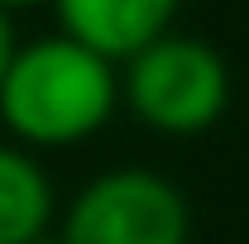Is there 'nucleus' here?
Listing matches in <instances>:
<instances>
[{
	"instance_id": "3",
	"label": "nucleus",
	"mask_w": 249,
	"mask_h": 244,
	"mask_svg": "<svg viewBox=\"0 0 249 244\" xmlns=\"http://www.w3.org/2000/svg\"><path fill=\"white\" fill-rule=\"evenodd\" d=\"M192 211L178 182L154 168H110L62 211V244H187Z\"/></svg>"
},
{
	"instance_id": "6",
	"label": "nucleus",
	"mask_w": 249,
	"mask_h": 244,
	"mask_svg": "<svg viewBox=\"0 0 249 244\" xmlns=\"http://www.w3.org/2000/svg\"><path fill=\"white\" fill-rule=\"evenodd\" d=\"M15 48H19V38H15V24H10V15L0 10V77H5V67L15 58Z\"/></svg>"
},
{
	"instance_id": "4",
	"label": "nucleus",
	"mask_w": 249,
	"mask_h": 244,
	"mask_svg": "<svg viewBox=\"0 0 249 244\" xmlns=\"http://www.w3.org/2000/svg\"><path fill=\"white\" fill-rule=\"evenodd\" d=\"M58 10L67 38L87 43L91 53L120 67L144 43H154L173 29L182 0H48Z\"/></svg>"
},
{
	"instance_id": "8",
	"label": "nucleus",
	"mask_w": 249,
	"mask_h": 244,
	"mask_svg": "<svg viewBox=\"0 0 249 244\" xmlns=\"http://www.w3.org/2000/svg\"><path fill=\"white\" fill-rule=\"evenodd\" d=\"M29 244H62L58 235H38V240H29Z\"/></svg>"
},
{
	"instance_id": "2",
	"label": "nucleus",
	"mask_w": 249,
	"mask_h": 244,
	"mask_svg": "<svg viewBox=\"0 0 249 244\" xmlns=\"http://www.w3.org/2000/svg\"><path fill=\"white\" fill-rule=\"evenodd\" d=\"M120 67V101L154 134L168 139L206 134L230 105V62L192 34L168 29Z\"/></svg>"
},
{
	"instance_id": "5",
	"label": "nucleus",
	"mask_w": 249,
	"mask_h": 244,
	"mask_svg": "<svg viewBox=\"0 0 249 244\" xmlns=\"http://www.w3.org/2000/svg\"><path fill=\"white\" fill-rule=\"evenodd\" d=\"M58 211L43 163L19 144H0V244H29L48 235Z\"/></svg>"
},
{
	"instance_id": "7",
	"label": "nucleus",
	"mask_w": 249,
	"mask_h": 244,
	"mask_svg": "<svg viewBox=\"0 0 249 244\" xmlns=\"http://www.w3.org/2000/svg\"><path fill=\"white\" fill-rule=\"evenodd\" d=\"M38 5H48V0H0V10H5V15H19V10H38Z\"/></svg>"
},
{
	"instance_id": "1",
	"label": "nucleus",
	"mask_w": 249,
	"mask_h": 244,
	"mask_svg": "<svg viewBox=\"0 0 249 244\" xmlns=\"http://www.w3.org/2000/svg\"><path fill=\"white\" fill-rule=\"evenodd\" d=\"M115 105L120 67L62 29L19 43L0 77V124L19 149H77L110 124Z\"/></svg>"
}]
</instances>
